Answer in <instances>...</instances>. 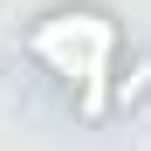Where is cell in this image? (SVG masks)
Segmentation results:
<instances>
[{"mask_svg": "<svg viewBox=\"0 0 151 151\" xmlns=\"http://www.w3.org/2000/svg\"><path fill=\"white\" fill-rule=\"evenodd\" d=\"M144 96H151V55L137 48V55H124V62H117V83H110V103H117V110H137Z\"/></svg>", "mask_w": 151, "mask_h": 151, "instance_id": "obj_1", "label": "cell"}]
</instances>
